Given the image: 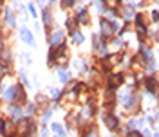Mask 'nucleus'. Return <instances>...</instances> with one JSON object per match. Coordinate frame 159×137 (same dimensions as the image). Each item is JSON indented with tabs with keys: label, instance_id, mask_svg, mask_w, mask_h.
<instances>
[{
	"label": "nucleus",
	"instance_id": "c9c22d12",
	"mask_svg": "<svg viewBox=\"0 0 159 137\" xmlns=\"http://www.w3.org/2000/svg\"><path fill=\"white\" fill-rule=\"evenodd\" d=\"M38 2H40V6H43V4H45V0H38Z\"/></svg>",
	"mask_w": 159,
	"mask_h": 137
},
{
	"label": "nucleus",
	"instance_id": "20e7f679",
	"mask_svg": "<svg viewBox=\"0 0 159 137\" xmlns=\"http://www.w3.org/2000/svg\"><path fill=\"white\" fill-rule=\"evenodd\" d=\"M20 38H22V42H25L27 45L34 47V38H33V32L29 31V29L22 27V31H20Z\"/></svg>",
	"mask_w": 159,
	"mask_h": 137
},
{
	"label": "nucleus",
	"instance_id": "9b49d317",
	"mask_svg": "<svg viewBox=\"0 0 159 137\" xmlns=\"http://www.w3.org/2000/svg\"><path fill=\"white\" fill-rule=\"evenodd\" d=\"M121 81H123V76H119V74H112V76H108V81H107V83H108L110 88H116Z\"/></svg>",
	"mask_w": 159,
	"mask_h": 137
},
{
	"label": "nucleus",
	"instance_id": "423d86ee",
	"mask_svg": "<svg viewBox=\"0 0 159 137\" xmlns=\"http://www.w3.org/2000/svg\"><path fill=\"white\" fill-rule=\"evenodd\" d=\"M42 18H43V25H45V29L49 31L51 25H53V15H51V9H49V7H43Z\"/></svg>",
	"mask_w": 159,
	"mask_h": 137
},
{
	"label": "nucleus",
	"instance_id": "aec40b11",
	"mask_svg": "<svg viewBox=\"0 0 159 137\" xmlns=\"http://www.w3.org/2000/svg\"><path fill=\"white\" fill-rule=\"evenodd\" d=\"M49 94H51V97H53L54 101H56V99H60V96H62V92H60L58 88H49Z\"/></svg>",
	"mask_w": 159,
	"mask_h": 137
},
{
	"label": "nucleus",
	"instance_id": "9d476101",
	"mask_svg": "<svg viewBox=\"0 0 159 137\" xmlns=\"http://www.w3.org/2000/svg\"><path fill=\"white\" fill-rule=\"evenodd\" d=\"M4 16H6V24H7L9 27H15V25H16V18H15V15H13V11H11L9 7L4 11Z\"/></svg>",
	"mask_w": 159,
	"mask_h": 137
},
{
	"label": "nucleus",
	"instance_id": "f03ea898",
	"mask_svg": "<svg viewBox=\"0 0 159 137\" xmlns=\"http://www.w3.org/2000/svg\"><path fill=\"white\" fill-rule=\"evenodd\" d=\"M0 132H2L4 137H11L16 132V126L13 125V121H2V123H0Z\"/></svg>",
	"mask_w": 159,
	"mask_h": 137
},
{
	"label": "nucleus",
	"instance_id": "f3484780",
	"mask_svg": "<svg viewBox=\"0 0 159 137\" xmlns=\"http://www.w3.org/2000/svg\"><path fill=\"white\" fill-rule=\"evenodd\" d=\"M73 42L74 43H82L83 42V34L78 32V31H73Z\"/></svg>",
	"mask_w": 159,
	"mask_h": 137
},
{
	"label": "nucleus",
	"instance_id": "1a4fd4ad",
	"mask_svg": "<svg viewBox=\"0 0 159 137\" xmlns=\"http://www.w3.org/2000/svg\"><path fill=\"white\" fill-rule=\"evenodd\" d=\"M76 13H78V22L83 24V25H89V15H87V9H85V7H80V9H76Z\"/></svg>",
	"mask_w": 159,
	"mask_h": 137
},
{
	"label": "nucleus",
	"instance_id": "6e6552de",
	"mask_svg": "<svg viewBox=\"0 0 159 137\" xmlns=\"http://www.w3.org/2000/svg\"><path fill=\"white\" fill-rule=\"evenodd\" d=\"M110 34H112V25H110V22L101 20V36H103V38H110Z\"/></svg>",
	"mask_w": 159,
	"mask_h": 137
},
{
	"label": "nucleus",
	"instance_id": "c756f323",
	"mask_svg": "<svg viewBox=\"0 0 159 137\" xmlns=\"http://www.w3.org/2000/svg\"><path fill=\"white\" fill-rule=\"evenodd\" d=\"M76 0H62V7H71V6H73V4H74Z\"/></svg>",
	"mask_w": 159,
	"mask_h": 137
},
{
	"label": "nucleus",
	"instance_id": "e433bc0d",
	"mask_svg": "<svg viewBox=\"0 0 159 137\" xmlns=\"http://www.w3.org/2000/svg\"><path fill=\"white\" fill-rule=\"evenodd\" d=\"M49 2H51V4H54V2H56V0H49Z\"/></svg>",
	"mask_w": 159,
	"mask_h": 137
},
{
	"label": "nucleus",
	"instance_id": "f8f14e48",
	"mask_svg": "<svg viewBox=\"0 0 159 137\" xmlns=\"http://www.w3.org/2000/svg\"><path fill=\"white\" fill-rule=\"evenodd\" d=\"M9 116L13 117V119H24V112H22L20 106L13 105V106H9Z\"/></svg>",
	"mask_w": 159,
	"mask_h": 137
},
{
	"label": "nucleus",
	"instance_id": "4c0bfd02",
	"mask_svg": "<svg viewBox=\"0 0 159 137\" xmlns=\"http://www.w3.org/2000/svg\"><path fill=\"white\" fill-rule=\"evenodd\" d=\"M0 105H2V99H0Z\"/></svg>",
	"mask_w": 159,
	"mask_h": 137
},
{
	"label": "nucleus",
	"instance_id": "39448f33",
	"mask_svg": "<svg viewBox=\"0 0 159 137\" xmlns=\"http://www.w3.org/2000/svg\"><path fill=\"white\" fill-rule=\"evenodd\" d=\"M27 101V97H25V90L22 88L20 85H16V96H15V103H16V106L24 105Z\"/></svg>",
	"mask_w": 159,
	"mask_h": 137
},
{
	"label": "nucleus",
	"instance_id": "58836bf2",
	"mask_svg": "<svg viewBox=\"0 0 159 137\" xmlns=\"http://www.w3.org/2000/svg\"><path fill=\"white\" fill-rule=\"evenodd\" d=\"M0 4H2V0H0Z\"/></svg>",
	"mask_w": 159,
	"mask_h": 137
},
{
	"label": "nucleus",
	"instance_id": "cd10ccee",
	"mask_svg": "<svg viewBox=\"0 0 159 137\" xmlns=\"http://www.w3.org/2000/svg\"><path fill=\"white\" fill-rule=\"evenodd\" d=\"M51 114H53V110H47V112L43 114V117H42V123H43V125H45V123L51 119Z\"/></svg>",
	"mask_w": 159,
	"mask_h": 137
},
{
	"label": "nucleus",
	"instance_id": "473e14b6",
	"mask_svg": "<svg viewBox=\"0 0 159 137\" xmlns=\"http://www.w3.org/2000/svg\"><path fill=\"white\" fill-rule=\"evenodd\" d=\"M29 13H31V16H36V9H34V4H29Z\"/></svg>",
	"mask_w": 159,
	"mask_h": 137
},
{
	"label": "nucleus",
	"instance_id": "5701e85b",
	"mask_svg": "<svg viewBox=\"0 0 159 137\" xmlns=\"http://www.w3.org/2000/svg\"><path fill=\"white\" fill-rule=\"evenodd\" d=\"M74 65H76V69H78V71H85V62H83V60H76Z\"/></svg>",
	"mask_w": 159,
	"mask_h": 137
},
{
	"label": "nucleus",
	"instance_id": "4468645a",
	"mask_svg": "<svg viewBox=\"0 0 159 137\" xmlns=\"http://www.w3.org/2000/svg\"><path fill=\"white\" fill-rule=\"evenodd\" d=\"M58 78H60V81H62V83H69V81H71V76H69V72H67V71H64V69H60V71H58Z\"/></svg>",
	"mask_w": 159,
	"mask_h": 137
},
{
	"label": "nucleus",
	"instance_id": "dca6fc26",
	"mask_svg": "<svg viewBox=\"0 0 159 137\" xmlns=\"http://www.w3.org/2000/svg\"><path fill=\"white\" fill-rule=\"evenodd\" d=\"M51 130H53L56 135H62L64 137V134H65V130H64V126L62 125H58V123H54V125H51Z\"/></svg>",
	"mask_w": 159,
	"mask_h": 137
},
{
	"label": "nucleus",
	"instance_id": "393cba45",
	"mask_svg": "<svg viewBox=\"0 0 159 137\" xmlns=\"http://www.w3.org/2000/svg\"><path fill=\"white\" fill-rule=\"evenodd\" d=\"M125 16H127V18H130V16H134V7H132V6H128V7H125Z\"/></svg>",
	"mask_w": 159,
	"mask_h": 137
},
{
	"label": "nucleus",
	"instance_id": "2f4dec72",
	"mask_svg": "<svg viewBox=\"0 0 159 137\" xmlns=\"http://www.w3.org/2000/svg\"><path fill=\"white\" fill-rule=\"evenodd\" d=\"M20 81L24 85H29V79H27V76H25V72H20Z\"/></svg>",
	"mask_w": 159,
	"mask_h": 137
},
{
	"label": "nucleus",
	"instance_id": "a878e982",
	"mask_svg": "<svg viewBox=\"0 0 159 137\" xmlns=\"http://www.w3.org/2000/svg\"><path fill=\"white\" fill-rule=\"evenodd\" d=\"M34 112H36V105H34V103H29V105H27V114L33 116Z\"/></svg>",
	"mask_w": 159,
	"mask_h": 137
},
{
	"label": "nucleus",
	"instance_id": "6ab92c4d",
	"mask_svg": "<svg viewBox=\"0 0 159 137\" xmlns=\"http://www.w3.org/2000/svg\"><path fill=\"white\" fill-rule=\"evenodd\" d=\"M114 97H116V94H114V88H110V90H107V94H105V99H107V103H112V101H114Z\"/></svg>",
	"mask_w": 159,
	"mask_h": 137
},
{
	"label": "nucleus",
	"instance_id": "b1692460",
	"mask_svg": "<svg viewBox=\"0 0 159 137\" xmlns=\"http://www.w3.org/2000/svg\"><path fill=\"white\" fill-rule=\"evenodd\" d=\"M85 137H99V134H98V130H96V128H91V130L85 134Z\"/></svg>",
	"mask_w": 159,
	"mask_h": 137
},
{
	"label": "nucleus",
	"instance_id": "f257e3e1",
	"mask_svg": "<svg viewBox=\"0 0 159 137\" xmlns=\"http://www.w3.org/2000/svg\"><path fill=\"white\" fill-rule=\"evenodd\" d=\"M34 130H36V126H34V121H33L31 117L20 119V126L16 128V132L24 137H31L34 134Z\"/></svg>",
	"mask_w": 159,
	"mask_h": 137
},
{
	"label": "nucleus",
	"instance_id": "bb28decb",
	"mask_svg": "<svg viewBox=\"0 0 159 137\" xmlns=\"http://www.w3.org/2000/svg\"><path fill=\"white\" fill-rule=\"evenodd\" d=\"M74 27H76V22L73 20V18H69V20H67V29H69V31H74Z\"/></svg>",
	"mask_w": 159,
	"mask_h": 137
},
{
	"label": "nucleus",
	"instance_id": "4be33fe9",
	"mask_svg": "<svg viewBox=\"0 0 159 137\" xmlns=\"http://www.w3.org/2000/svg\"><path fill=\"white\" fill-rule=\"evenodd\" d=\"M7 72H9V67L6 63H0V79H2L4 76H7Z\"/></svg>",
	"mask_w": 159,
	"mask_h": 137
},
{
	"label": "nucleus",
	"instance_id": "412c9836",
	"mask_svg": "<svg viewBox=\"0 0 159 137\" xmlns=\"http://www.w3.org/2000/svg\"><path fill=\"white\" fill-rule=\"evenodd\" d=\"M130 99H132V96L128 94V92H125V94L119 96V101H121L123 105H128V101H130Z\"/></svg>",
	"mask_w": 159,
	"mask_h": 137
},
{
	"label": "nucleus",
	"instance_id": "2eb2a0df",
	"mask_svg": "<svg viewBox=\"0 0 159 137\" xmlns=\"http://www.w3.org/2000/svg\"><path fill=\"white\" fill-rule=\"evenodd\" d=\"M9 60H11V51L2 49V51H0V63H6V62H9Z\"/></svg>",
	"mask_w": 159,
	"mask_h": 137
},
{
	"label": "nucleus",
	"instance_id": "c85d7f7f",
	"mask_svg": "<svg viewBox=\"0 0 159 137\" xmlns=\"http://www.w3.org/2000/svg\"><path fill=\"white\" fill-rule=\"evenodd\" d=\"M20 58H22V60H24V62H25L27 65L31 63V56H29L27 53H22V54H20Z\"/></svg>",
	"mask_w": 159,
	"mask_h": 137
},
{
	"label": "nucleus",
	"instance_id": "72a5a7b5",
	"mask_svg": "<svg viewBox=\"0 0 159 137\" xmlns=\"http://www.w3.org/2000/svg\"><path fill=\"white\" fill-rule=\"evenodd\" d=\"M128 137H141V134H138V132H130Z\"/></svg>",
	"mask_w": 159,
	"mask_h": 137
},
{
	"label": "nucleus",
	"instance_id": "f704fd0d",
	"mask_svg": "<svg viewBox=\"0 0 159 137\" xmlns=\"http://www.w3.org/2000/svg\"><path fill=\"white\" fill-rule=\"evenodd\" d=\"M40 135H42V137H47V130H45V128L42 130V134H40Z\"/></svg>",
	"mask_w": 159,
	"mask_h": 137
},
{
	"label": "nucleus",
	"instance_id": "a211bd4d",
	"mask_svg": "<svg viewBox=\"0 0 159 137\" xmlns=\"http://www.w3.org/2000/svg\"><path fill=\"white\" fill-rule=\"evenodd\" d=\"M147 87H148V90H156V88H157V81H156L154 78H148V79H147Z\"/></svg>",
	"mask_w": 159,
	"mask_h": 137
},
{
	"label": "nucleus",
	"instance_id": "ddd939ff",
	"mask_svg": "<svg viewBox=\"0 0 159 137\" xmlns=\"http://www.w3.org/2000/svg\"><path fill=\"white\" fill-rule=\"evenodd\" d=\"M105 125L108 130H116L117 128V119L114 116H105Z\"/></svg>",
	"mask_w": 159,
	"mask_h": 137
},
{
	"label": "nucleus",
	"instance_id": "7ed1b4c3",
	"mask_svg": "<svg viewBox=\"0 0 159 137\" xmlns=\"http://www.w3.org/2000/svg\"><path fill=\"white\" fill-rule=\"evenodd\" d=\"M64 31H56L53 32L51 36H49V45L51 47H56V45H60V43H64Z\"/></svg>",
	"mask_w": 159,
	"mask_h": 137
},
{
	"label": "nucleus",
	"instance_id": "0eeeda50",
	"mask_svg": "<svg viewBox=\"0 0 159 137\" xmlns=\"http://www.w3.org/2000/svg\"><path fill=\"white\" fill-rule=\"evenodd\" d=\"M15 96H16V85H13V87L4 90V99L9 101V103H15Z\"/></svg>",
	"mask_w": 159,
	"mask_h": 137
},
{
	"label": "nucleus",
	"instance_id": "7c9ffc66",
	"mask_svg": "<svg viewBox=\"0 0 159 137\" xmlns=\"http://www.w3.org/2000/svg\"><path fill=\"white\" fill-rule=\"evenodd\" d=\"M128 125H130V128H139V126H141V121H136V119H132Z\"/></svg>",
	"mask_w": 159,
	"mask_h": 137
}]
</instances>
